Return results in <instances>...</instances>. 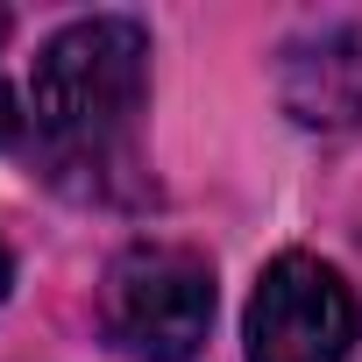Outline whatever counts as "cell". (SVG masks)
Instances as JSON below:
<instances>
[{
	"label": "cell",
	"instance_id": "cell-7",
	"mask_svg": "<svg viewBox=\"0 0 362 362\" xmlns=\"http://www.w3.org/2000/svg\"><path fill=\"white\" fill-rule=\"evenodd\" d=\"M8 29H15V22H8V15H0V43H8Z\"/></svg>",
	"mask_w": 362,
	"mask_h": 362
},
{
	"label": "cell",
	"instance_id": "cell-4",
	"mask_svg": "<svg viewBox=\"0 0 362 362\" xmlns=\"http://www.w3.org/2000/svg\"><path fill=\"white\" fill-rule=\"evenodd\" d=\"M277 93L298 128H355L362 121V29L320 22L298 43H284Z\"/></svg>",
	"mask_w": 362,
	"mask_h": 362
},
{
	"label": "cell",
	"instance_id": "cell-1",
	"mask_svg": "<svg viewBox=\"0 0 362 362\" xmlns=\"http://www.w3.org/2000/svg\"><path fill=\"white\" fill-rule=\"evenodd\" d=\"M149 100V29L135 15H93L43 43L29 107L50 177L86 199L135 192V121Z\"/></svg>",
	"mask_w": 362,
	"mask_h": 362
},
{
	"label": "cell",
	"instance_id": "cell-6",
	"mask_svg": "<svg viewBox=\"0 0 362 362\" xmlns=\"http://www.w3.org/2000/svg\"><path fill=\"white\" fill-rule=\"evenodd\" d=\"M8 284H15V263H8V249H0V305H8Z\"/></svg>",
	"mask_w": 362,
	"mask_h": 362
},
{
	"label": "cell",
	"instance_id": "cell-5",
	"mask_svg": "<svg viewBox=\"0 0 362 362\" xmlns=\"http://www.w3.org/2000/svg\"><path fill=\"white\" fill-rule=\"evenodd\" d=\"M15 128H22V114H15V93H8V86H0V142H8Z\"/></svg>",
	"mask_w": 362,
	"mask_h": 362
},
{
	"label": "cell",
	"instance_id": "cell-2",
	"mask_svg": "<svg viewBox=\"0 0 362 362\" xmlns=\"http://www.w3.org/2000/svg\"><path fill=\"white\" fill-rule=\"evenodd\" d=\"M107 334L135 362H192L214 327V263L185 242H128L100 291Z\"/></svg>",
	"mask_w": 362,
	"mask_h": 362
},
{
	"label": "cell",
	"instance_id": "cell-3",
	"mask_svg": "<svg viewBox=\"0 0 362 362\" xmlns=\"http://www.w3.org/2000/svg\"><path fill=\"white\" fill-rule=\"evenodd\" d=\"M242 334H249V362H355L362 305L334 263L284 249L263 263Z\"/></svg>",
	"mask_w": 362,
	"mask_h": 362
}]
</instances>
